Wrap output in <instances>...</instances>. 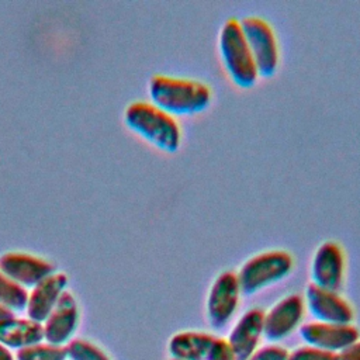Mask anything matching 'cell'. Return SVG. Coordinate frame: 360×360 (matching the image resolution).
<instances>
[{"instance_id": "obj_11", "label": "cell", "mask_w": 360, "mask_h": 360, "mask_svg": "<svg viewBox=\"0 0 360 360\" xmlns=\"http://www.w3.org/2000/svg\"><path fill=\"white\" fill-rule=\"evenodd\" d=\"M0 270L24 288H32L37 283L56 271L48 259L28 252H6L0 255Z\"/></svg>"}, {"instance_id": "obj_15", "label": "cell", "mask_w": 360, "mask_h": 360, "mask_svg": "<svg viewBox=\"0 0 360 360\" xmlns=\"http://www.w3.org/2000/svg\"><path fill=\"white\" fill-rule=\"evenodd\" d=\"M215 338L217 335L205 330H179L169 338L167 352L174 360H205Z\"/></svg>"}, {"instance_id": "obj_16", "label": "cell", "mask_w": 360, "mask_h": 360, "mask_svg": "<svg viewBox=\"0 0 360 360\" xmlns=\"http://www.w3.org/2000/svg\"><path fill=\"white\" fill-rule=\"evenodd\" d=\"M44 340V326L28 316H10L0 321V343L11 349H22Z\"/></svg>"}, {"instance_id": "obj_7", "label": "cell", "mask_w": 360, "mask_h": 360, "mask_svg": "<svg viewBox=\"0 0 360 360\" xmlns=\"http://www.w3.org/2000/svg\"><path fill=\"white\" fill-rule=\"evenodd\" d=\"M305 302L300 294H287L264 311L263 336L269 343H280L302 323Z\"/></svg>"}, {"instance_id": "obj_25", "label": "cell", "mask_w": 360, "mask_h": 360, "mask_svg": "<svg viewBox=\"0 0 360 360\" xmlns=\"http://www.w3.org/2000/svg\"><path fill=\"white\" fill-rule=\"evenodd\" d=\"M14 315V311H11L10 308H7L6 305L0 304V321L6 319V318H10Z\"/></svg>"}, {"instance_id": "obj_4", "label": "cell", "mask_w": 360, "mask_h": 360, "mask_svg": "<svg viewBox=\"0 0 360 360\" xmlns=\"http://www.w3.org/2000/svg\"><path fill=\"white\" fill-rule=\"evenodd\" d=\"M294 257L284 249H269L248 257L236 271L242 294L252 295L287 277Z\"/></svg>"}, {"instance_id": "obj_23", "label": "cell", "mask_w": 360, "mask_h": 360, "mask_svg": "<svg viewBox=\"0 0 360 360\" xmlns=\"http://www.w3.org/2000/svg\"><path fill=\"white\" fill-rule=\"evenodd\" d=\"M339 360H360V338L338 354Z\"/></svg>"}, {"instance_id": "obj_1", "label": "cell", "mask_w": 360, "mask_h": 360, "mask_svg": "<svg viewBox=\"0 0 360 360\" xmlns=\"http://www.w3.org/2000/svg\"><path fill=\"white\" fill-rule=\"evenodd\" d=\"M150 103L172 115H193L210 107L211 87L193 77L153 75L148 83Z\"/></svg>"}, {"instance_id": "obj_10", "label": "cell", "mask_w": 360, "mask_h": 360, "mask_svg": "<svg viewBox=\"0 0 360 360\" xmlns=\"http://www.w3.org/2000/svg\"><path fill=\"white\" fill-rule=\"evenodd\" d=\"M298 333L304 345L339 354L360 338V330L353 323H326L309 321L301 323Z\"/></svg>"}, {"instance_id": "obj_6", "label": "cell", "mask_w": 360, "mask_h": 360, "mask_svg": "<svg viewBox=\"0 0 360 360\" xmlns=\"http://www.w3.org/2000/svg\"><path fill=\"white\" fill-rule=\"evenodd\" d=\"M242 291L235 271L224 270L212 280L205 298V316L208 323L221 329L233 318Z\"/></svg>"}, {"instance_id": "obj_9", "label": "cell", "mask_w": 360, "mask_h": 360, "mask_svg": "<svg viewBox=\"0 0 360 360\" xmlns=\"http://www.w3.org/2000/svg\"><path fill=\"white\" fill-rule=\"evenodd\" d=\"M305 311L314 321L326 323H353L354 309L339 291L326 290L309 283L304 291Z\"/></svg>"}, {"instance_id": "obj_8", "label": "cell", "mask_w": 360, "mask_h": 360, "mask_svg": "<svg viewBox=\"0 0 360 360\" xmlns=\"http://www.w3.org/2000/svg\"><path fill=\"white\" fill-rule=\"evenodd\" d=\"M345 269L346 260L340 243L332 239L323 240L318 245L311 259V283L326 290L339 291L343 285Z\"/></svg>"}, {"instance_id": "obj_22", "label": "cell", "mask_w": 360, "mask_h": 360, "mask_svg": "<svg viewBox=\"0 0 360 360\" xmlns=\"http://www.w3.org/2000/svg\"><path fill=\"white\" fill-rule=\"evenodd\" d=\"M205 360H238L225 338L217 336L212 342Z\"/></svg>"}, {"instance_id": "obj_12", "label": "cell", "mask_w": 360, "mask_h": 360, "mask_svg": "<svg viewBox=\"0 0 360 360\" xmlns=\"http://www.w3.org/2000/svg\"><path fill=\"white\" fill-rule=\"evenodd\" d=\"M80 309L76 297L72 291L65 290L56 302L55 308L42 322L44 326V340L65 346L70 339L79 325Z\"/></svg>"}, {"instance_id": "obj_17", "label": "cell", "mask_w": 360, "mask_h": 360, "mask_svg": "<svg viewBox=\"0 0 360 360\" xmlns=\"http://www.w3.org/2000/svg\"><path fill=\"white\" fill-rule=\"evenodd\" d=\"M15 359L17 360H68V353L65 346L41 340L31 346L18 349L15 353Z\"/></svg>"}, {"instance_id": "obj_20", "label": "cell", "mask_w": 360, "mask_h": 360, "mask_svg": "<svg viewBox=\"0 0 360 360\" xmlns=\"http://www.w3.org/2000/svg\"><path fill=\"white\" fill-rule=\"evenodd\" d=\"M285 360H339V359H338V354L335 353L302 345L290 350Z\"/></svg>"}, {"instance_id": "obj_21", "label": "cell", "mask_w": 360, "mask_h": 360, "mask_svg": "<svg viewBox=\"0 0 360 360\" xmlns=\"http://www.w3.org/2000/svg\"><path fill=\"white\" fill-rule=\"evenodd\" d=\"M288 350L280 343H267L259 346L245 360H285Z\"/></svg>"}, {"instance_id": "obj_2", "label": "cell", "mask_w": 360, "mask_h": 360, "mask_svg": "<svg viewBox=\"0 0 360 360\" xmlns=\"http://www.w3.org/2000/svg\"><path fill=\"white\" fill-rule=\"evenodd\" d=\"M125 125L155 148L173 153L181 143V128L174 115L150 101L136 100L124 111Z\"/></svg>"}, {"instance_id": "obj_26", "label": "cell", "mask_w": 360, "mask_h": 360, "mask_svg": "<svg viewBox=\"0 0 360 360\" xmlns=\"http://www.w3.org/2000/svg\"><path fill=\"white\" fill-rule=\"evenodd\" d=\"M169 360H174V359H169Z\"/></svg>"}, {"instance_id": "obj_5", "label": "cell", "mask_w": 360, "mask_h": 360, "mask_svg": "<svg viewBox=\"0 0 360 360\" xmlns=\"http://www.w3.org/2000/svg\"><path fill=\"white\" fill-rule=\"evenodd\" d=\"M239 21L253 55L259 76H273L277 72L280 59L278 42L273 27L267 20L259 15H246Z\"/></svg>"}, {"instance_id": "obj_13", "label": "cell", "mask_w": 360, "mask_h": 360, "mask_svg": "<svg viewBox=\"0 0 360 360\" xmlns=\"http://www.w3.org/2000/svg\"><path fill=\"white\" fill-rule=\"evenodd\" d=\"M264 311L262 308L246 309L232 325L225 338L238 360L249 357L259 346L263 336Z\"/></svg>"}, {"instance_id": "obj_3", "label": "cell", "mask_w": 360, "mask_h": 360, "mask_svg": "<svg viewBox=\"0 0 360 360\" xmlns=\"http://www.w3.org/2000/svg\"><path fill=\"white\" fill-rule=\"evenodd\" d=\"M218 49L228 76L238 87L249 89L256 84L259 72L238 18L229 17L221 25Z\"/></svg>"}, {"instance_id": "obj_24", "label": "cell", "mask_w": 360, "mask_h": 360, "mask_svg": "<svg viewBox=\"0 0 360 360\" xmlns=\"http://www.w3.org/2000/svg\"><path fill=\"white\" fill-rule=\"evenodd\" d=\"M0 360H15L11 350L6 347L3 343H0Z\"/></svg>"}, {"instance_id": "obj_14", "label": "cell", "mask_w": 360, "mask_h": 360, "mask_svg": "<svg viewBox=\"0 0 360 360\" xmlns=\"http://www.w3.org/2000/svg\"><path fill=\"white\" fill-rule=\"evenodd\" d=\"M68 274L58 270L37 283L28 291L25 305L27 316L42 323L55 308L63 291L68 290Z\"/></svg>"}, {"instance_id": "obj_18", "label": "cell", "mask_w": 360, "mask_h": 360, "mask_svg": "<svg viewBox=\"0 0 360 360\" xmlns=\"http://www.w3.org/2000/svg\"><path fill=\"white\" fill-rule=\"evenodd\" d=\"M28 290L17 284L0 270V304L11 311H22L27 305Z\"/></svg>"}, {"instance_id": "obj_19", "label": "cell", "mask_w": 360, "mask_h": 360, "mask_svg": "<svg viewBox=\"0 0 360 360\" xmlns=\"http://www.w3.org/2000/svg\"><path fill=\"white\" fill-rule=\"evenodd\" d=\"M65 347L68 360H111L98 345L83 338L70 339Z\"/></svg>"}]
</instances>
